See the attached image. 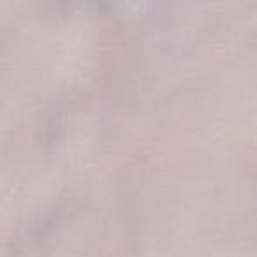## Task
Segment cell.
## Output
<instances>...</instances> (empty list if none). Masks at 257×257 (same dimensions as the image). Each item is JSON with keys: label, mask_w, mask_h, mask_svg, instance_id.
<instances>
[{"label": "cell", "mask_w": 257, "mask_h": 257, "mask_svg": "<svg viewBox=\"0 0 257 257\" xmlns=\"http://www.w3.org/2000/svg\"><path fill=\"white\" fill-rule=\"evenodd\" d=\"M88 2H107V0H88Z\"/></svg>", "instance_id": "obj_1"}]
</instances>
